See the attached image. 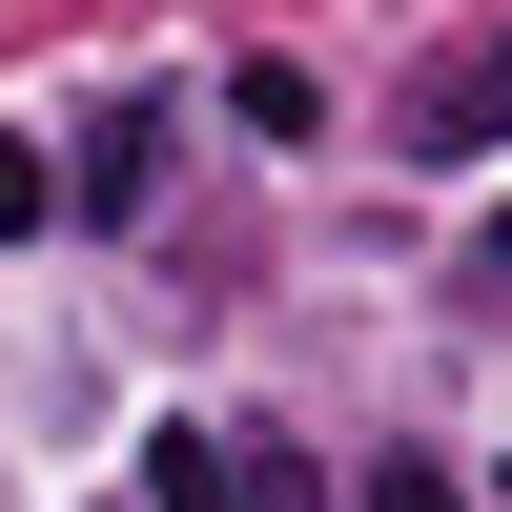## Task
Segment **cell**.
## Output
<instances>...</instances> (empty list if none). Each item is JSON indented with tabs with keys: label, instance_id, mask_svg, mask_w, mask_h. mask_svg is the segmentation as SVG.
Returning <instances> with one entry per match:
<instances>
[{
	"label": "cell",
	"instance_id": "1",
	"mask_svg": "<svg viewBox=\"0 0 512 512\" xmlns=\"http://www.w3.org/2000/svg\"><path fill=\"white\" fill-rule=\"evenodd\" d=\"M390 144H410V164H472V144H512V21H472V41H431V62H410Z\"/></svg>",
	"mask_w": 512,
	"mask_h": 512
},
{
	"label": "cell",
	"instance_id": "2",
	"mask_svg": "<svg viewBox=\"0 0 512 512\" xmlns=\"http://www.w3.org/2000/svg\"><path fill=\"white\" fill-rule=\"evenodd\" d=\"M82 205H103V226H123V205H164V103H123L103 144H82Z\"/></svg>",
	"mask_w": 512,
	"mask_h": 512
},
{
	"label": "cell",
	"instance_id": "3",
	"mask_svg": "<svg viewBox=\"0 0 512 512\" xmlns=\"http://www.w3.org/2000/svg\"><path fill=\"white\" fill-rule=\"evenodd\" d=\"M144 512H246V492H226V431H164V451H144Z\"/></svg>",
	"mask_w": 512,
	"mask_h": 512
},
{
	"label": "cell",
	"instance_id": "4",
	"mask_svg": "<svg viewBox=\"0 0 512 512\" xmlns=\"http://www.w3.org/2000/svg\"><path fill=\"white\" fill-rule=\"evenodd\" d=\"M226 492H246V512H328V472H308L287 431H226Z\"/></svg>",
	"mask_w": 512,
	"mask_h": 512
},
{
	"label": "cell",
	"instance_id": "5",
	"mask_svg": "<svg viewBox=\"0 0 512 512\" xmlns=\"http://www.w3.org/2000/svg\"><path fill=\"white\" fill-rule=\"evenodd\" d=\"M369 512H472V492H451L431 451H369Z\"/></svg>",
	"mask_w": 512,
	"mask_h": 512
},
{
	"label": "cell",
	"instance_id": "6",
	"mask_svg": "<svg viewBox=\"0 0 512 512\" xmlns=\"http://www.w3.org/2000/svg\"><path fill=\"white\" fill-rule=\"evenodd\" d=\"M0 226H41V144H0Z\"/></svg>",
	"mask_w": 512,
	"mask_h": 512
},
{
	"label": "cell",
	"instance_id": "7",
	"mask_svg": "<svg viewBox=\"0 0 512 512\" xmlns=\"http://www.w3.org/2000/svg\"><path fill=\"white\" fill-rule=\"evenodd\" d=\"M472 287H512V205H492V246H472Z\"/></svg>",
	"mask_w": 512,
	"mask_h": 512
}]
</instances>
